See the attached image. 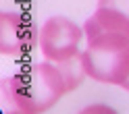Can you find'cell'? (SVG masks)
Wrapping results in <instances>:
<instances>
[{
  "label": "cell",
  "mask_w": 129,
  "mask_h": 114,
  "mask_svg": "<svg viewBox=\"0 0 129 114\" xmlns=\"http://www.w3.org/2000/svg\"><path fill=\"white\" fill-rule=\"evenodd\" d=\"M87 75L81 54L62 62H36L2 79V110L36 114L46 112L64 93L81 85Z\"/></svg>",
  "instance_id": "cell-1"
},
{
  "label": "cell",
  "mask_w": 129,
  "mask_h": 114,
  "mask_svg": "<svg viewBox=\"0 0 129 114\" xmlns=\"http://www.w3.org/2000/svg\"><path fill=\"white\" fill-rule=\"evenodd\" d=\"M87 48L81 52V62L87 77L108 85H119L129 79V37L106 31L85 33Z\"/></svg>",
  "instance_id": "cell-2"
},
{
  "label": "cell",
  "mask_w": 129,
  "mask_h": 114,
  "mask_svg": "<svg viewBox=\"0 0 129 114\" xmlns=\"http://www.w3.org/2000/svg\"><path fill=\"white\" fill-rule=\"evenodd\" d=\"M85 37L83 27L67 17H50L40 27V52L46 60L62 62L79 56V44Z\"/></svg>",
  "instance_id": "cell-3"
},
{
  "label": "cell",
  "mask_w": 129,
  "mask_h": 114,
  "mask_svg": "<svg viewBox=\"0 0 129 114\" xmlns=\"http://www.w3.org/2000/svg\"><path fill=\"white\" fill-rule=\"evenodd\" d=\"M40 46V31L21 13L0 15V52L4 56H27Z\"/></svg>",
  "instance_id": "cell-4"
},
{
  "label": "cell",
  "mask_w": 129,
  "mask_h": 114,
  "mask_svg": "<svg viewBox=\"0 0 129 114\" xmlns=\"http://www.w3.org/2000/svg\"><path fill=\"white\" fill-rule=\"evenodd\" d=\"M83 31H106L129 37V0H98V6L85 21Z\"/></svg>",
  "instance_id": "cell-5"
},
{
  "label": "cell",
  "mask_w": 129,
  "mask_h": 114,
  "mask_svg": "<svg viewBox=\"0 0 129 114\" xmlns=\"http://www.w3.org/2000/svg\"><path fill=\"white\" fill-rule=\"evenodd\" d=\"M123 89H127V91H129V79H127L125 83H123Z\"/></svg>",
  "instance_id": "cell-6"
}]
</instances>
